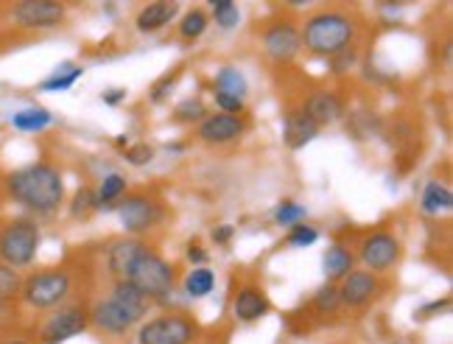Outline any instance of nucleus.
<instances>
[{
    "label": "nucleus",
    "instance_id": "obj_14",
    "mask_svg": "<svg viewBox=\"0 0 453 344\" xmlns=\"http://www.w3.org/2000/svg\"><path fill=\"white\" fill-rule=\"evenodd\" d=\"M247 132V120L241 115H207L202 124L196 126V137L207 146H226V143H235Z\"/></svg>",
    "mask_w": 453,
    "mask_h": 344
},
{
    "label": "nucleus",
    "instance_id": "obj_21",
    "mask_svg": "<svg viewBox=\"0 0 453 344\" xmlns=\"http://www.w3.org/2000/svg\"><path fill=\"white\" fill-rule=\"evenodd\" d=\"M420 208L428 216H448L453 210V191H450V185L448 182H440V180H431L423 187Z\"/></svg>",
    "mask_w": 453,
    "mask_h": 344
},
{
    "label": "nucleus",
    "instance_id": "obj_34",
    "mask_svg": "<svg viewBox=\"0 0 453 344\" xmlns=\"http://www.w3.org/2000/svg\"><path fill=\"white\" fill-rule=\"evenodd\" d=\"M319 241V230L308 225V221H303V225L291 227L288 235H286V244L294 247V249H305V247H313Z\"/></svg>",
    "mask_w": 453,
    "mask_h": 344
},
{
    "label": "nucleus",
    "instance_id": "obj_17",
    "mask_svg": "<svg viewBox=\"0 0 453 344\" xmlns=\"http://www.w3.org/2000/svg\"><path fill=\"white\" fill-rule=\"evenodd\" d=\"M180 4L177 0H157V4H146L134 17V26L141 34H157L163 31L173 17L180 14Z\"/></svg>",
    "mask_w": 453,
    "mask_h": 344
},
{
    "label": "nucleus",
    "instance_id": "obj_1",
    "mask_svg": "<svg viewBox=\"0 0 453 344\" xmlns=\"http://www.w3.org/2000/svg\"><path fill=\"white\" fill-rule=\"evenodd\" d=\"M6 194L34 216H50L65 204V180L54 163H31L6 177Z\"/></svg>",
    "mask_w": 453,
    "mask_h": 344
},
{
    "label": "nucleus",
    "instance_id": "obj_36",
    "mask_svg": "<svg viewBox=\"0 0 453 344\" xmlns=\"http://www.w3.org/2000/svg\"><path fill=\"white\" fill-rule=\"evenodd\" d=\"M356 62H358L356 48H347V50H342V54H336L334 59H330V73L342 76V73H347V71H353Z\"/></svg>",
    "mask_w": 453,
    "mask_h": 344
},
{
    "label": "nucleus",
    "instance_id": "obj_26",
    "mask_svg": "<svg viewBox=\"0 0 453 344\" xmlns=\"http://www.w3.org/2000/svg\"><path fill=\"white\" fill-rule=\"evenodd\" d=\"M207 26H211V17H207L204 9H199V6H196V9H188V11L182 14V20H180V40H182L185 45L202 40V37H204V31H207Z\"/></svg>",
    "mask_w": 453,
    "mask_h": 344
},
{
    "label": "nucleus",
    "instance_id": "obj_42",
    "mask_svg": "<svg viewBox=\"0 0 453 344\" xmlns=\"http://www.w3.org/2000/svg\"><path fill=\"white\" fill-rule=\"evenodd\" d=\"M101 101H104V104H110V107H118L120 101H127V88H118V90H104V93H101Z\"/></svg>",
    "mask_w": 453,
    "mask_h": 344
},
{
    "label": "nucleus",
    "instance_id": "obj_31",
    "mask_svg": "<svg viewBox=\"0 0 453 344\" xmlns=\"http://www.w3.org/2000/svg\"><path fill=\"white\" fill-rule=\"evenodd\" d=\"M339 308H342V300H339V288L334 283L322 286L311 300V311L319 314V317H334Z\"/></svg>",
    "mask_w": 453,
    "mask_h": 344
},
{
    "label": "nucleus",
    "instance_id": "obj_25",
    "mask_svg": "<svg viewBox=\"0 0 453 344\" xmlns=\"http://www.w3.org/2000/svg\"><path fill=\"white\" fill-rule=\"evenodd\" d=\"M54 124V115H50L45 107H26V110H17L12 115V126L17 132H26V134H34V132H42Z\"/></svg>",
    "mask_w": 453,
    "mask_h": 344
},
{
    "label": "nucleus",
    "instance_id": "obj_40",
    "mask_svg": "<svg viewBox=\"0 0 453 344\" xmlns=\"http://www.w3.org/2000/svg\"><path fill=\"white\" fill-rule=\"evenodd\" d=\"M185 257H188V261L194 264V266H204V264H207V257H211V255H207V249L199 244V241H190V244L185 247Z\"/></svg>",
    "mask_w": 453,
    "mask_h": 344
},
{
    "label": "nucleus",
    "instance_id": "obj_11",
    "mask_svg": "<svg viewBox=\"0 0 453 344\" xmlns=\"http://www.w3.org/2000/svg\"><path fill=\"white\" fill-rule=\"evenodd\" d=\"M260 42H264V50L269 54V59H274L277 65L294 62L297 54L303 50V37L300 28L291 20H274L264 28L260 34Z\"/></svg>",
    "mask_w": 453,
    "mask_h": 344
},
{
    "label": "nucleus",
    "instance_id": "obj_2",
    "mask_svg": "<svg viewBox=\"0 0 453 344\" xmlns=\"http://www.w3.org/2000/svg\"><path fill=\"white\" fill-rule=\"evenodd\" d=\"M303 48L311 50L313 57L334 59L342 50L353 48L356 40V23L350 14L339 9H325L311 14L305 20V28H300Z\"/></svg>",
    "mask_w": 453,
    "mask_h": 344
},
{
    "label": "nucleus",
    "instance_id": "obj_27",
    "mask_svg": "<svg viewBox=\"0 0 453 344\" xmlns=\"http://www.w3.org/2000/svg\"><path fill=\"white\" fill-rule=\"evenodd\" d=\"M67 210H71V218H76V221H87L96 210H101L98 196H96L93 187H90V185L79 187L76 196L71 199V208H67Z\"/></svg>",
    "mask_w": 453,
    "mask_h": 344
},
{
    "label": "nucleus",
    "instance_id": "obj_15",
    "mask_svg": "<svg viewBox=\"0 0 453 344\" xmlns=\"http://www.w3.org/2000/svg\"><path fill=\"white\" fill-rule=\"evenodd\" d=\"M272 311V300L257 283H247L235 291L233 297V317L241 325H255Z\"/></svg>",
    "mask_w": 453,
    "mask_h": 344
},
{
    "label": "nucleus",
    "instance_id": "obj_8",
    "mask_svg": "<svg viewBox=\"0 0 453 344\" xmlns=\"http://www.w3.org/2000/svg\"><path fill=\"white\" fill-rule=\"evenodd\" d=\"M400 257H403V244H400V238L389 230H375L361 241L356 261H361V266H367V271H372V274H383V271L395 269L400 264Z\"/></svg>",
    "mask_w": 453,
    "mask_h": 344
},
{
    "label": "nucleus",
    "instance_id": "obj_6",
    "mask_svg": "<svg viewBox=\"0 0 453 344\" xmlns=\"http://www.w3.org/2000/svg\"><path fill=\"white\" fill-rule=\"evenodd\" d=\"M115 213H118L120 227H124V233L129 238H141V235L157 230L165 221V216H168L165 204L157 196H146V194L127 196L115 208Z\"/></svg>",
    "mask_w": 453,
    "mask_h": 344
},
{
    "label": "nucleus",
    "instance_id": "obj_18",
    "mask_svg": "<svg viewBox=\"0 0 453 344\" xmlns=\"http://www.w3.org/2000/svg\"><path fill=\"white\" fill-rule=\"evenodd\" d=\"M319 126L303 112V110H294L286 115V124H283V141L291 151H300L305 149L311 141H317Z\"/></svg>",
    "mask_w": 453,
    "mask_h": 344
},
{
    "label": "nucleus",
    "instance_id": "obj_3",
    "mask_svg": "<svg viewBox=\"0 0 453 344\" xmlns=\"http://www.w3.org/2000/svg\"><path fill=\"white\" fill-rule=\"evenodd\" d=\"M120 280L132 283L137 291H143L151 302H157V300H165L173 291V283H177V269H173L154 247L146 244L141 252H137V257Z\"/></svg>",
    "mask_w": 453,
    "mask_h": 344
},
{
    "label": "nucleus",
    "instance_id": "obj_4",
    "mask_svg": "<svg viewBox=\"0 0 453 344\" xmlns=\"http://www.w3.org/2000/svg\"><path fill=\"white\" fill-rule=\"evenodd\" d=\"M73 294V274L54 266V269H40L23 278V291L20 300L31 305L34 311H54L67 297Z\"/></svg>",
    "mask_w": 453,
    "mask_h": 344
},
{
    "label": "nucleus",
    "instance_id": "obj_33",
    "mask_svg": "<svg viewBox=\"0 0 453 344\" xmlns=\"http://www.w3.org/2000/svg\"><path fill=\"white\" fill-rule=\"evenodd\" d=\"M211 11H213V20L221 31H233L241 23V9H238V4H233V0H213Z\"/></svg>",
    "mask_w": 453,
    "mask_h": 344
},
{
    "label": "nucleus",
    "instance_id": "obj_12",
    "mask_svg": "<svg viewBox=\"0 0 453 344\" xmlns=\"http://www.w3.org/2000/svg\"><path fill=\"white\" fill-rule=\"evenodd\" d=\"M336 288H339L342 308L358 311V308H367L370 302L378 300V294L383 291V283H380L378 274H372L367 269H353Z\"/></svg>",
    "mask_w": 453,
    "mask_h": 344
},
{
    "label": "nucleus",
    "instance_id": "obj_24",
    "mask_svg": "<svg viewBox=\"0 0 453 344\" xmlns=\"http://www.w3.org/2000/svg\"><path fill=\"white\" fill-rule=\"evenodd\" d=\"M213 93L235 96V98H241V101H247V93H250L247 76H243V73L238 71V67L224 65L221 71L216 73V79H213Z\"/></svg>",
    "mask_w": 453,
    "mask_h": 344
},
{
    "label": "nucleus",
    "instance_id": "obj_23",
    "mask_svg": "<svg viewBox=\"0 0 453 344\" xmlns=\"http://www.w3.org/2000/svg\"><path fill=\"white\" fill-rule=\"evenodd\" d=\"M213 288H216V271L207 269V266L190 269L185 274V280H182V291H185L188 300H204V297H211Z\"/></svg>",
    "mask_w": 453,
    "mask_h": 344
},
{
    "label": "nucleus",
    "instance_id": "obj_30",
    "mask_svg": "<svg viewBox=\"0 0 453 344\" xmlns=\"http://www.w3.org/2000/svg\"><path fill=\"white\" fill-rule=\"evenodd\" d=\"M308 218V208L300 202H294V199H283L280 204L274 208V225H280V227H297L303 225V221Z\"/></svg>",
    "mask_w": 453,
    "mask_h": 344
},
{
    "label": "nucleus",
    "instance_id": "obj_39",
    "mask_svg": "<svg viewBox=\"0 0 453 344\" xmlns=\"http://www.w3.org/2000/svg\"><path fill=\"white\" fill-rule=\"evenodd\" d=\"M448 308H450V297H442V300H437V302H428V305H423L420 311L414 314V319H428V317H437V314L448 311Z\"/></svg>",
    "mask_w": 453,
    "mask_h": 344
},
{
    "label": "nucleus",
    "instance_id": "obj_9",
    "mask_svg": "<svg viewBox=\"0 0 453 344\" xmlns=\"http://www.w3.org/2000/svg\"><path fill=\"white\" fill-rule=\"evenodd\" d=\"M87 328H90V311H87V305H81V302L65 305L42 322L40 344H65V341L81 336Z\"/></svg>",
    "mask_w": 453,
    "mask_h": 344
},
{
    "label": "nucleus",
    "instance_id": "obj_10",
    "mask_svg": "<svg viewBox=\"0 0 453 344\" xmlns=\"http://www.w3.org/2000/svg\"><path fill=\"white\" fill-rule=\"evenodd\" d=\"M67 6L57 0H20L12 6V23L23 31H50L65 23Z\"/></svg>",
    "mask_w": 453,
    "mask_h": 344
},
{
    "label": "nucleus",
    "instance_id": "obj_7",
    "mask_svg": "<svg viewBox=\"0 0 453 344\" xmlns=\"http://www.w3.org/2000/svg\"><path fill=\"white\" fill-rule=\"evenodd\" d=\"M199 339V322L188 314H163L143 319L137 328V344H190Z\"/></svg>",
    "mask_w": 453,
    "mask_h": 344
},
{
    "label": "nucleus",
    "instance_id": "obj_13",
    "mask_svg": "<svg viewBox=\"0 0 453 344\" xmlns=\"http://www.w3.org/2000/svg\"><path fill=\"white\" fill-rule=\"evenodd\" d=\"M87 311H90V328L107 333V336H127L132 328L141 325L134 317H129L112 297L96 300Z\"/></svg>",
    "mask_w": 453,
    "mask_h": 344
},
{
    "label": "nucleus",
    "instance_id": "obj_41",
    "mask_svg": "<svg viewBox=\"0 0 453 344\" xmlns=\"http://www.w3.org/2000/svg\"><path fill=\"white\" fill-rule=\"evenodd\" d=\"M233 235H235V227H233V225H216V227L211 230V238L216 241V244H221V247L230 244Z\"/></svg>",
    "mask_w": 453,
    "mask_h": 344
},
{
    "label": "nucleus",
    "instance_id": "obj_16",
    "mask_svg": "<svg viewBox=\"0 0 453 344\" xmlns=\"http://www.w3.org/2000/svg\"><path fill=\"white\" fill-rule=\"evenodd\" d=\"M303 112L322 129V126H330V124H336V120H342L347 110H344V101L336 93L319 90V93L308 96V101L303 104Z\"/></svg>",
    "mask_w": 453,
    "mask_h": 344
},
{
    "label": "nucleus",
    "instance_id": "obj_35",
    "mask_svg": "<svg viewBox=\"0 0 453 344\" xmlns=\"http://www.w3.org/2000/svg\"><path fill=\"white\" fill-rule=\"evenodd\" d=\"M124 160L134 168H143L154 160V149L149 143H129V149L124 151Z\"/></svg>",
    "mask_w": 453,
    "mask_h": 344
},
{
    "label": "nucleus",
    "instance_id": "obj_37",
    "mask_svg": "<svg viewBox=\"0 0 453 344\" xmlns=\"http://www.w3.org/2000/svg\"><path fill=\"white\" fill-rule=\"evenodd\" d=\"M180 67H177V71H173V73H168L165 79H160V81H157L154 84V90H151V101H154V104H160V101H165V96L173 90V81H177L180 79Z\"/></svg>",
    "mask_w": 453,
    "mask_h": 344
},
{
    "label": "nucleus",
    "instance_id": "obj_32",
    "mask_svg": "<svg viewBox=\"0 0 453 344\" xmlns=\"http://www.w3.org/2000/svg\"><path fill=\"white\" fill-rule=\"evenodd\" d=\"M20 291H23L20 271L6 266V264H0V302H4V305L14 302L17 297H20Z\"/></svg>",
    "mask_w": 453,
    "mask_h": 344
},
{
    "label": "nucleus",
    "instance_id": "obj_19",
    "mask_svg": "<svg viewBox=\"0 0 453 344\" xmlns=\"http://www.w3.org/2000/svg\"><path fill=\"white\" fill-rule=\"evenodd\" d=\"M353 269H356V252L353 249H347L342 241H336V244L327 247V252L322 257V271H325L327 283L339 286Z\"/></svg>",
    "mask_w": 453,
    "mask_h": 344
},
{
    "label": "nucleus",
    "instance_id": "obj_44",
    "mask_svg": "<svg viewBox=\"0 0 453 344\" xmlns=\"http://www.w3.org/2000/svg\"><path fill=\"white\" fill-rule=\"evenodd\" d=\"M0 344H31V341H26V339H9V341H0Z\"/></svg>",
    "mask_w": 453,
    "mask_h": 344
},
{
    "label": "nucleus",
    "instance_id": "obj_45",
    "mask_svg": "<svg viewBox=\"0 0 453 344\" xmlns=\"http://www.w3.org/2000/svg\"><path fill=\"white\" fill-rule=\"evenodd\" d=\"M190 344H202V341H199V339H196V341H190Z\"/></svg>",
    "mask_w": 453,
    "mask_h": 344
},
{
    "label": "nucleus",
    "instance_id": "obj_28",
    "mask_svg": "<svg viewBox=\"0 0 453 344\" xmlns=\"http://www.w3.org/2000/svg\"><path fill=\"white\" fill-rule=\"evenodd\" d=\"M171 118H173V124H182V126H199L202 120L207 118V107L202 104L199 98H185V101H180L177 107H173V112H171Z\"/></svg>",
    "mask_w": 453,
    "mask_h": 344
},
{
    "label": "nucleus",
    "instance_id": "obj_22",
    "mask_svg": "<svg viewBox=\"0 0 453 344\" xmlns=\"http://www.w3.org/2000/svg\"><path fill=\"white\" fill-rule=\"evenodd\" d=\"M81 76H84V67H81V65L62 62L54 73H50L48 79H42V81L37 84V90H40V93H65V90H71Z\"/></svg>",
    "mask_w": 453,
    "mask_h": 344
},
{
    "label": "nucleus",
    "instance_id": "obj_43",
    "mask_svg": "<svg viewBox=\"0 0 453 344\" xmlns=\"http://www.w3.org/2000/svg\"><path fill=\"white\" fill-rule=\"evenodd\" d=\"M115 146H118V149H124V146L129 149V137H127V134H120V137H115Z\"/></svg>",
    "mask_w": 453,
    "mask_h": 344
},
{
    "label": "nucleus",
    "instance_id": "obj_5",
    "mask_svg": "<svg viewBox=\"0 0 453 344\" xmlns=\"http://www.w3.org/2000/svg\"><path fill=\"white\" fill-rule=\"evenodd\" d=\"M42 244V230L34 218H12L0 230V264L12 269H28L37 261V252Z\"/></svg>",
    "mask_w": 453,
    "mask_h": 344
},
{
    "label": "nucleus",
    "instance_id": "obj_29",
    "mask_svg": "<svg viewBox=\"0 0 453 344\" xmlns=\"http://www.w3.org/2000/svg\"><path fill=\"white\" fill-rule=\"evenodd\" d=\"M124 194H127V177H124V174H118V171H112V174L104 177L101 185H98V191H96L101 208H107V204H112V202H118V199H124Z\"/></svg>",
    "mask_w": 453,
    "mask_h": 344
},
{
    "label": "nucleus",
    "instance_id": "obj_20",
    "mask_svg": "<svg viewBox=\"0 0 453 344\" xmlns=\"http://www.w3.org/2000/svg\"><path fill=\"white\" fill-rule=\"evenodd\" d=\"M110 297L124 308V311L129 314V317H134L137 322H143L146 319V314H149V308H151V300L143 294V291H137L132 283H127V280H115L112 283V291H110Z\"/></svg>",
    "mask_w": 453,
    "mask_h": 344
},
{
    "label": "nucleus",
    "instance_id": "obj_38",
    "mask_svg": "<svg viewBox=\"0 0 453 344\" xmlns=\"http://www.w3.org/2000/svg\"><path fill=\"white\" fill-rule=\"evenodd\" d=\"M216 96V107L221 110V115H241L243 112V101L235 96H224V93H213Z\"/></svg>",
    "mask_w": 453,
    "mask_h": 344
}]
</instances>
